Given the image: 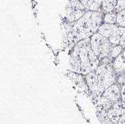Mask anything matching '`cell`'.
I'll use <instances>...</instances> for the list:
<instances>
[{"label":"cell","instance_id":"3957f363","mask_svg":"<svg viewBox=\"0 0 125 124\" xmlns=\"http://www.w3.org/2000/svg\"><path fill=\"white\" fill-rule=\"evenodd\" d=\"M103 12L88 11L80 19L74 22L71 27L69 40L76 44L79 41L90 38L98 32L103 21Z\"/></svg>","mask_w":125,"mask_h":124},{"label":"cell","instance_id":"ffe728a7","mask_svg":"<svg viewBox=\"0 0 125 124\" xmlns=\"http://www.w3.org/2000/svg\"><path fill=\"white\" fill-rule=\"evenodd\" d=\"M121 99L125 102V83L123 84L121 88Z\"/></svg>","mask_w":125,"mask_h":124},{"label":"cell","instance_id":"7c38bea8","mask_svg":"<svg viewBox=\"0 0 125 124\" xmlns=\"http://www.w3.org/2000/svg\"><path fill=\"white\" fill-rule=\"evenodd\" d=\"M112 108H113L120 116H122L125 114V102L123 100L117 101L113 104Z\"/></svg>","mask_w":125,"mask_h":124},{"label":"cell","instance_id":"9c48e42d","mask_svg":"<svg viewBox=\"0 0 125 124\" xmlns=\"http://www.w3.org/2000/svg\"><path fill=\"white\" fill-rule=\"evenodd\" d=\"M93 102L96 107V111L104 110L106 112H108V110L111 109L114 104L113 102L108 100V98L104 97L103 95L96 99V100H94Z\"/></svg>","mask_w":125,"mask_h":124},{"label":"cell","instance_id":"8992f818","mask_svg":"<svg viewBox=\"0 0 125 124\" xmlns=\"http://www.w3.org/2000/svg\"><path fill=\"white\" fill-rule=\"evenodd\" d=\"M103 95L115 103L120 100L121 98V90H120L118 85L114 84L104 92Z\"/></svg>","mask_w":125,"mask_h":124},{"label":"cell","instance_id":"2e32d148","mask_svg":"<svg viewBox=\"0 0 125 124\" xmlns=\"http://www.w3.org/2000/svg\"><path fill=\"white\" fill-rule=\"evenodd\" d=\"M107 114H108V117L110 118V119L112 121V122H113V124H118V121H119V119H120L121 116H120L116 112L113 108L111 107V109L108 110V112H107Z\"/></svg>","mask_w":125,"mask_h":124},{"label":"cell","instance_id":"5bb4252c","mask_svg":"<svg viewBox=\"0 0 125 124\" xmlns=\"http://www.w3.org/2000/svg\"><path fill=\"white\" fill-rule=\"evenodd\" d=\"M123 48V47L121 45H113L107 58H108L111 60L113 58L115 59V58L118 57V55L121 54Z\"/></svg>","mask_w":125,"mask_h":124},{"label":"cell","instance_id":"d6986e66","mask_svg":"<svg viewBox=\"0 0 125 124\" xmlns=\"http://www.w3.org/2000/svg\"><path fill=\"white\" fill-rule=\"evenodd\" d=\"M125 10V0H116V4L114 12L118 13Z\"/></svg>","mask_w":125,"mask_h":124},{"label":"cell","instance_id":"7402d4cb","mask_svg":"<svg viewBox=\"0 0 125 124\" xmlns=\"http://www.w3.org/2000/svg\"><path fill=\"white\" fill-rule=\"evenodd\" d=\"M122 55H123V58H124V60H125V50L123 51V53H122Z\"/></svg>","mask_w":125,"mask_h":124},{"label":"cell","instance_id":"8fae6325","mask_svg":"<svg viewBox=\"0 0 125 124\" xmlns=\"http://www.w3.org/2000/svg\"><path fill=\"white\" fill-rule=\"evenodd\" d=\"M116 4V0H104L103 4V11L106 13L113 12Z\"/></svg>","mask_w":125,"mask_h":124},{"label":"cell","instance_id":"277c9868","mask_svg":"<svg viewBox=\"0 0 125 124\" xmlns=\"http://www.w3.org/2000/svg\"><path fill=\"white\" fill-rule=\"evenodd\" d=\"M98 33L108 38L113 45L125 47V27L104 23L99 27Z\"/></svg>","mask_w":125,"mask_h":124},{"label":"cell","instance_id":"5b68a950","mask_svg":"<svg viewBox=\"0 0 125 124\" xmlns=\"http://www.w3.org/2000/svg\"><path fill=\"white\" fill-rule=\"evenodd\" d=\"M91 46L101 61L104 58L108 57L113 45L108 38L97 32L91 37Z\"/></svg>","mask_w":125,"mask_h":124},{"label":"cell","instance_id":"44dd1931","mask_svg":"<svg viewBox=\"0 0 125 124\" xmlns=\"http://www.w3.org/2000/svg\"><path fill=\"white\" fill-rule=\"evenodd\" d=\"M117 124H125V114L120 117Z\"/></svg>","mask_w":125,"mask_h":124},{"label":"cell","instance_id":"6da1fadb","mask_svg":"<svg viewBox=\"0 0 125 124\" xmlns=\"http://www.w3.org/2000/svg\"><path fill=\"white\" fill-rule=\"evenodd\" d=\"M100 60L92 50L91 37L75 44L70 55V64L73 72L87 75L100 65Z\"/></svg>","mask_w":125,"mask_h":124},{"label":"cell","instance_id":"7a4b0ae2","mask_svg":"<svg viewBox=\"0 0 125 124\" xmlns=\"http://www.w3.org/2000/svg\"><path fill=\"white\" fill-rule=\"evenodd\" d=\"M116 75L112 64H101L86 75V82L92 102L101 97L104 92L115 84Z\"/></svg>","mask_w":125,"mask_h":124},{"label":"cell","instance_id":"52a82bcc","mask_svg":"<svg viewBox=\"0 0 125 124\" xmlns=\"http://www.w3.org/2000/svg\"><path fill=\"white\" fill-rule=\"evenodd\" d=\"M87 11V10H77L67 6L66 9V18L70 23H73L81 18Z\"/></svg>","mask_w":125,"mask_h":124},{"label":"cell","instance_id":"ac0fdd59","mask_svg":"<svg viewBox=\"0 0 125 124\" xmlns=\"http://www.w3.org/2000/svg\"><path fill=\"white\" fill-rule=\"evenodd\" d=\"M68 6L77 10H86V8L82 3L81 0H71L69 3Z\"/></svg>","mask_w":125,"mask_h":124},{"label":"cell","instance_id":"e0dca14e","mask_svg":"<svg viewBox=\"0 0 125 124\" xmlns=\"http://www.w3.org/2000/svg\"><path fill=\"white\" fill-rule=\"evenodd\" d=\"M116 23L118 26L125 27V10L117 13Z\"/></svg>","mask_w":125,"mask_h":124},{"label":"cell","instance_id":"ba28073f","mask_svg":"<svg viewBox=\"0 0 125 124\" xmlns=\"http://www.w3.org/2000/svg\"><path fill=\"white\" fill-rule=\"evenodd\" d=\"M87 11L103 12L104 0H81Z\"/></svg>","mask_w":125,"mask_h":124},{"label":"cell","instance_id":"9a60e30c","mask_svg":"<svg viewBox=\"0 0 125 124\" xmlns=\"http://www.w3.org/2000/svg\"><path fill=\"white\" fill-rule=\"evenodd\" d=\"M103 22L104 23L115 24L116 23V14L115 12L106 13L104 15Z\"/></svg>","mask_w":125,"mask_h":124},{"label":"cell","instance_id":"30bf717a","mask_svg":"<svg viewBox=\"0 0 125 124\" xmlns=\"http://www.w3.org/2000/svg\"><path fill=\"white\" fill-rule=\"evenodd\" d=\"M113 67L117 75H121L125 72V60L122 53L115 58L113 61Z\"/></svg>","mask_w":125,"mask_h":124},{"label":"cell","instance_id":"4fadbf2b","mask_svg":"<svg viewBox=\"0 0 125 124\" xmlns=\"http://www.w3.org/2000/svg\"><path fill=\"white\" fill-rule=\"evenodd\" d=\"M96 114L97 116L99 117V120L101 122V124H113V123L112 122L110 118L108 117V114H107V112L104 111V110H100V111H97L96 112Z\"/></svg>","mask_w":125,"mask_h":124}]
</instances>
